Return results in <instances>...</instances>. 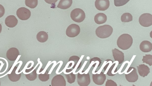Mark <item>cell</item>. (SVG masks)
Returning <instances> with one entry per match:
<instances>
[{"label":"cell","instance_id":"cell-8","mask_svg":"<svg viewBox=\"0 0 152 86\" xmlns=\"http://www.w3.org/2000/svg\"><path fill=\"white\" fill-rule=\"evenodd\" d=\"M77 82L80 86H87L90 83L91 80L89 74H80L78 73L77 76Z\"/></svg>","mask_w":152,"mask_h":86},{"label":"cell","instance_id":"cell-32","mask_svg":"<svg viewBox=\"0 0 152 86\" xmlns=\"http://www.w3.org/2000/svg\"><path fill=\"white\" fill-rule=\"evenodd\" d=\"M116 63L113 64L110 67V68L107 73V74L109 76H113L115 75L112 73V71Z\"/></svg>","mask_w":152,"mask_h":86},{"label":"cell","instance_id":"cell-38","mask_svg":"<svg viewBox=\"0 0 152 86\" xmlns=\"http://www.w3.org/2000/svg\"><path fill=\"white\" fill-rule=\"evenodd\" d=\"M0 85H1V83H0Z\"/></svg>","mask_w":152,"mask_h":86},{"label":"cell","instance_id":"cell-29","mask_svg":"<svg viewBox=\"0 0 152 86\" xmlns=\"http://www.w3.org/2000/svg\"><path fill=\"white\" fill-rule=\"evenodd\" d=\"M130 0H114V4L115 6L120 7L126 4Z\"/></svg>","mask_w":152,"mask_h":86},{"label":"cell","instance_id":"cell-28","mask_svg":"<svg viewBox=\"0 0 152 86\" xmlns=\"http://www.w3.org/2000/svg\"><path fill=\"white\" fill-rule=\"evenodd\" d=\"M92 62H93L92 66L95 67L97 65V67H99L102 62L100 59L97 57H94L91 59L90 61V64Z\"/></svg>","mask_w":152,"mask_h":86},{"label":"cell","instance_id":"cell-1","mask_svg":"<svg viewBox=\"0 0 152 86\" xmlns=\"http://www.w3.org/2000/svg\"><path fill=\"white\" fill-rule=\"evenodd\" d=\"M133 42L131 36L128 34L125 33L119 37L117 41V44L119 48L125 50L130 48Z\"/></svg>","mask_w":152,"mask_h":86},{"label":"cell","instance_id":"cell-11","mask_svg":"<svg viewBox=\"0 0 152 86\" xmlns=\"http://www.w3.org/2000/svg\"><path fill=\"white\" fill-rule=\"evenodd\" d=\"M19 55V52L16 48L12 47L10 48L6 53V57L11 61H15Z\"/></svg>","mask_w":152,"mask_h":86},{"label":"cell","instance_id":"cell-13","mask_svg":"<svg viewBox=\"0 0 152 86\" xmlns=\"http://www.w3.org/2000/svg\"><path fill=\"white\" fill-rule=\"evenodd\" d=\"M112 52L115 60L118 61V64H121L124 60V53L116 48L113 49Z\"/></svg>","mask_w":152,"mask_h":86},{"label":"cell","instance_id":"cell-3","mask_svg":"<svg viewBox=\"0 0 152 86\" xmlns=\"http://www.w3.org/2000/svg\"><path fill=\"white\" fill-rule=\"evenodd\" d=\"M70 17L73 21L79 23L84 20L86 15L84 12L82 10L77 8L74 9L71 11Z\"/></svg>","mask_w":152,"mask_h":86},{"label":"cell","instance_id":"cell-5","mask_svg":"<svg viewBox=\"0 0 152 86\" xmlns=\"http://www.w3.org/2000/svg\"><path fill=\"white\" fill-rule=\"evenodd\" d=\"M140 24L144 27H148L152 24V15L149 13L142 14L139 18Z\"/></svg>","mask_w":152,"mask_h":86},{"label":"cell","instance_id":"cell-4","mask_svg":"<svg viewBox=\"0 0 152 86\" xmlns=\"http://www.w3.org/2000/svg\"><path fill=\"white\" fill-rule=\"evenodd\" d=\"M127 73L125 74L126 80L129 82H134L138 79L137 70L134 67H129L126 71Z\"/></svg>","mask_w":152,"mask_h":86},{"label":"cell","instance_id":"cell-6","mask_svg":"<svg viewBox=\"0 0 152 86\" xmlns=\"http://www.w3.org/2000/svg\"><path fill=\"white\" fill-rule=\"evenodd\" d=\"M80 32V27L75 24H72L69 25L66 30V34L69 37H74L77 36Z\"/></svg>","mask_w":152,"mask_h":86},{"label":"cell","instance_id":"cell-35","mask_svg":"<svg viewBox=\"0 0 152 86\" xmlns=\"http://www.w3.org/2000/svg\"><path fill=\"white\" fill-rule=\"evenodd\" d=\"M33 68H34V67H32L31 68H30V69H26V70H25V72L26 73L29 72L30 71H31L32 70H33Z\"/></svg>","mask_w":152,"mask_h":86},{"label":"cell","instance_id":"cell-31","mask_svg":"<svg viewBox=\"0 0 152 86\" xmlns=\"http://www.w3.org/2000/svg\"><path fill=\"white\" fill-rule=\"evenodd\" d=\"M117 84L114 81L111 79H107L105 86H117Z\"/></svg>","mask_w":152,"mask_h":86},{"label":"cell","instance_id":"cell-15","mask_svg":"<svg viewBox=\"0 0 152 86\" xmlns=\"http://www.w3.org/2000/svg\"><path fill=\"white\" fill-rule=\"evenodd\" d=\"M137 67L139 75L142 77H144L150 73V68L144 64H140Z\"/></svg>","mask_w":152,"mask_h":86},{"label":"cell","instance_id":"cell-23","mask_svg":"<svg viewBox=\"0 0 152 86\" xmlns=\"http://www.w3.org/2000/svg\"><path fill=\"white\" fill-rule=\"evenodd\" d=\"M7 68V63L3 59H0V76L4 75V73H2L4 72Z\"/></svg>","mask_w":152,"mask_h":86},{"label":"cell","instance_id":"cell-37","mask_svg":"<svg viewBox=\"0 0 152 86\" xmlns=\"http://www.w3.org/2000/svg\"><path fill=\"white\" fill-rule=\"evenodd\" d=\"M2 26L1 24L0 23V33H1V30H2Z\"/></svg>","mask_w":152,"mask_h":86},{"label":"cell","instance_id":"cell-21","mask_svg":"<svg viewBox=\"0 0 152 86\" xmlns=\"http://www.w3.org/2000/svg\"><path fill=\"white\" fill-rule=\"evenodd\" d=\"M132 16L130 13H125L121 17V20L122 22H129L132 20Z\"/></svg>","mask_w":152,"mask_h":86},{"label":"cell","instance_id":"cell-16","mask_svg":"<svg viewBox=\"0 0 152 86\" xmlns=\"http://www.w3.org/2000/svg\"><path fill=\"white\" fill-rule=\"evenodd\" d=\"M140 48L142 51L144 53L150 52L152 49V44L149 41H143L140 43Z\"/></svg>","mask_w":152,"mask_h":86},{"label":"cell","instance_id":"cell-19","mask_svg":"<svg viewBox=\"0 0 152 86\" xmlns=\"http://www.w3.org/2000/svg\"><path fill=\"white\" fill-rule=\"evenodd\" d=\"M72 3V0H60L57 7L62 9H66L71 6Z\"/></svg>","mask_w":152,"mask_h":86},{"label":"cell","instance_id":"cell-10","mask_svg":"<svg viewBox=\"0 0 152 86\" xmlns=\"http://www.w3.org/2000/svg\"><path fill=\"white\" fill-rule=\"evenodd\" d=\"M95 5L97 10L104 11L109 8L110 1L109 0H96Z\"/></svg>","mask_w":152,"mask_h":86},{"label":"cell","instance_id":"cell-33","mask_svg":"<svg viewBox=\"0 0 152 86\" xmlns=\"http://www.w3.org/2000/svg\"><path fill=\"white\" fill-rule=\"evenodd\" d=\"M5 11L4 7L2 5L0 4V18L4 16Z\"/></svg>","mask_w":152,"mask_h":86},{"label":"cell","instance_id":"cell-24","mask_svg":"<svg viewBox=\"0 0 152 86\" xmlns=\"http://www.w3.org/2000/svg\"><path fill=\"white\" fill-rule=\"evenodd\" d=\"M143 63L148 64L150 66L152 65V56L151 54H145L142 59Z\"/></svg>","mask_w":152,"mask_h":86},{"label":"cell","instance_id":"cell-18","mask_svg":"<svg viewBox=\"0 0 152 86\" xmlns=\"http://www.w3.org/2000/svg\"><path fill=\"white\" fill-rule=\"evenodd\" d=\"M17 67L15 66L10 74H8L9 79L12 82H16L18 81L21 76V73L16 74L15 73Z\"/></svg>","mask_w":152,"mask_h":86},{"label":"cell","instance_id":"cell-14","mask_svg":"<svg viewBox=\"0 0 152 86\" xmlns=\"http://www.w3.org/2000/svg\"><path fill=\"white\" fill-rule=\"evenodd\" d=\"M18 20L14 15H10L7 16L5 19V23L8 27L12 28L15 27L17 24Z\"/></svg>","mask_w":152,"mask_h":86},{"label":"cell","instance_id":"cell-36","mask_svg":"<svg viewBox=\"0 0 152 86\" xmlns=\"http://www.w3.org/2000/svg\"><path fill=\"white\" fill-rule=\"evenodd\" d=\"M72 70L71 69H66V72L69 73L70 71H71Z\"/></svg>","mask_w":152,"mask_h":86},{"label":"cell","instance_id":"cell-26","mask_svg":"<svg viewBox=\"0 0 152 86\" xmlns=\"http://www.w3.org/2000/svg\"><path fill=\"white\" fill-rule=\"evenodd\" d=\"M47 70L44 74H40L38 75L39 79L42 82H46L49 79V74Z\"/></svg>","mask_w":152,"mask_h":86},{"label":"cell","instance_id":"cell-27","mask_svg":"<svg viewBox=\"0 0 152 86\" xmlns=\"http://www.w3.org/2000/svg\"><path fill=\"white\" fill-rule=\"evenodd\" d=\"M67 82L70 84L75 82L76 79L75 75L72 72L68 74H65Z\"/></svg>","mask_w":152,"mask_h":86},{"label":"cell","instance_id":"cell-2","mask_svg":"<svg viewBox=\"0 0 152 86\" xmlns=\"http://www.w3.org/2000/svg\"><path fill=\"white\" fill-rule=\"evenodd\" d=\"M113 32L112 27L108 24H105L98 27L95 33L96 36L100 38L105 39L110 36Z\"/></svg>","mask_w":152,"mask_h":86},{"label":"cell","instance_id":"cell-22","mask_svg":"<svg viewBox=\"0 0 152 86\" xmlns=\"http://www.w3.org/2000/svg\"><path fill=\"white\" fill-rule=\"evenodd\" d=\"M38 0H25V4L27 6L31 8H34L38 4Z\"/></svg>","mask_w":152,"mask_h":86},{"label":"cell","instance_id":"cell-34","mask_svg":"<svg viewBox=\"0 0 152 86\" xmlns=\"http://www.w3.org/2000/svg\"><path fill=\"white\" fill-rule=\"evenodd\" d=\"M47 3L50 4H55L58 0H44Z\"/></svg>","mask_w":152,"mask_h":86},{"label":"cell","instance_id":"cell-20","mask_svg":"<svg viewBox=\"0 0 152 86\" xmlns=\"http://www.w3.org/2000/svg\"><path fill=\"white\" fill-rule=\"evenodd\" d=\"M36 38L39 42L41 43H43L47 40L48 39V35L46 32L41 31L37 34Z\"/></svg>","mask_w":152,"mask_h":86},{"label":"cell","instance_id":"cell-9","mask_svg":"<svg viewBox=\"0 0 152 86\" xmlns=\"http://www.w3.org/2000/svg\"><path fill=\"white\" fill-rule=\"evenodd\" d=\"M52 86H65L66 82L64 77L59 74L55 76L51 82Z\"/></svg>","mask_w":152,"mask_h":86},{"label":"cell","instance_id":"cell-7","mask_svg":"<svg viewBox=\"0 0 152 86\" xmlns=\"http://www.w3.org/2000/svg\"><path fill=\"white\" fill-rule=\"evenodd\" d=\"M16 15L18 18L22 20H26L30 17L31 13L28 9L25 7L19 8L16 11Z\"/></svg>","mask_w":152,"mask_h":86},{"label":"cell","instance_id":"cell-17","mask_svg":"<svg viewBox=\"0 0 152 86\" xmlns=\"http://www.w3.org/2000/svg\"><path fill=\"white\" fill-rule=\"evenodd\" d=\"M107 20L106 15L103 13L97 14L94 16V20L97 24H100L105 23Z\"/></svg>","mask_w":152,"mask_h":86},{"label":"cell","instance_id":"cell-30","mask_svg":"<svg viewBox=\"0 0 152 86\" xmlns=\"http://www.w3.org/2000/svg\"><path fill=\"white\" fill-rule=\"evenodd\" d=\"M80 58L78 56H71L69 58V61H73L74 63V66L72 67L74 69L75 68L80 60Z\"/></svg>","mask_w":152,"mask_h":86},{"label":"cell","instance_id":"cell-25","mask_svg":"<svg viewBox=\"0 0 152 86\" xmlns=\"http://www.w3.org/2000/svg\"><path fill=\"white\" fill-rule=\"evenodd\" d=\"M26 78L29 80L33 81L37 77V73L35 69L31 73L25 74Z\"/></svg>","mask_w":152,"mask_h":86},{"label":"cell","instance_id":"cell-12","mask_svg":"<svg viewBox=\"0 0 152 86\" xmlns=\"http://www.w3.org/2000/svg\"><path fill=\"white\" fill-rule=\"evenodd\" d=\"M92 79L95 84L101 85L104 83L106 79V76L103 72H101L99 74H93Z\"/></svg>","mask_w":152,"mask_h":86}]
</instances>
